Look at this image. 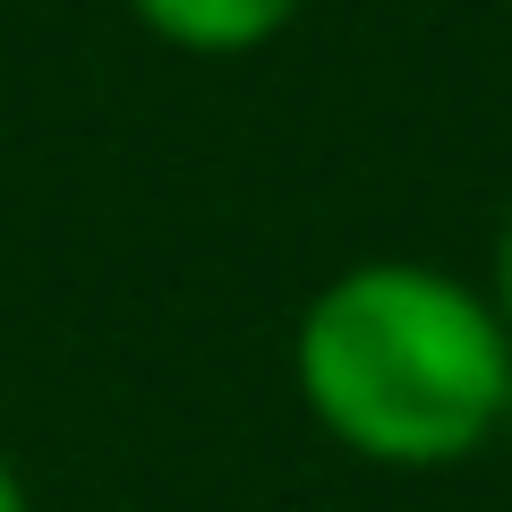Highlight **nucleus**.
Instances as JSON below:
<instances>
[{"instance_id": "obj_4", "label": "nucleus", "mask_w": 512, "mask_h": 512, "mask_svg": "<svg viewBox=\"0 0 512 512\" xmlns=\"http://www.w3.org/2000/svg\"><path fill=\"white\" fill-rule=\"evenodd\" d=\"M0 512H35V504H26V478L9 470V461H0Z\"/></svg>"}, {"instance_id": "obj_2", "label": "nucleus", "mask_w": 512, "mask_h": 512, "mask_svg": "<svg viewBox=\"0 0 512 512\" xmlns=\"http://www.w3.org/2000/svg\"><path fill=\"white\" fill-rule=\"evenodd\" d=\"M308 0H128V18L146 26L154 43L171 52H197V60H239V52H265L282 26L299 18Z\"/></svg>"}, {"instance_id": "obj_3", "label": "nucleus", "mask_w": 512, "mask_h": 512, "mask_svg": "<svg viewBox=\"0 0 512 512\" xmlns=\"http://www.w3.org/2000/svg\"><path fill=\"white\" fill-rule=\"evenodd\" d=\"M487 299H495V316H504V333H512V214H504V231H495V265H487Z\"/></svg>"}, {"instance_id": "obj_5", "label": "nucleus", "mask_w": 512, "mask_h": 512, "mask_svg": "<svg viewBox=\"0 0 512 512\" xmlns=\"http://www.w3.org/2000/svg\"><path fill=\"white\" fill-rule=\"evenodd\" d=\"M495 444H512V402H504V427H495Z\"/></svg>"}, {"instance_id": "obj_1", "label": "nucleus", "mask_w": 512, "mask_h": 512, "mask_svg": "<svg viewBox=\"0 0 512 512\" xmlns=\"http://www.w3.org/2000/svg\"><path fill=\"white\" fill-rule=\"evenodd\" d=\"M291 384L342 453L376 470H453L504 427L512 333L478 282L419 256H367L299 308Z\"/></svg>"}]
</instances>
